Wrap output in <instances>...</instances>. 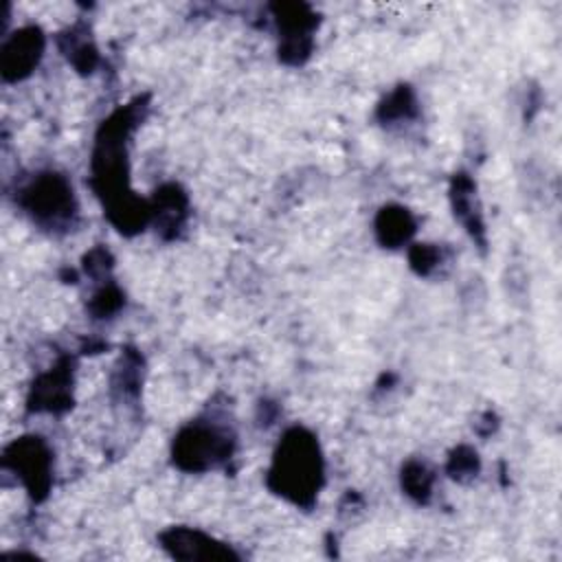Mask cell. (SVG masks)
<instances>
[{
	"label": "cell",
	"mask_w": 562,
	"mask_h": 562,
	"mask_svg": "<svg viewBox=\"0 0 562 562\" xmlns=\"http://www.w3.org/2000/svg\"><path fill=\"white\" fill-rule=\"evenodd\" d=\"M272 476L279 479L277 490L296 503H305L318 490L321 459L314 439L303 430H292L285 435Z\"/></svg>",
	"instance_id": "obj_1"
},
{
	"label": "cell",
	"mask_w": 562,
	"mask_h": 562,
	"mask_svg": "<svg viewBox=\"0 0 562 562\" xmlns=\"http://www.w3.org/2000/svg\"><path fill=\"white\" fill-rule=\"evenodd\" d=\"M226 452H231L226 437H222L213 428L191 426L176 441V459L182 468H189V470L213 465V461L224 459Z\"/></svg>",
	"instance_id": "obj_2"
},
{
	"label": "cell",
	"mask_w": 562,
	"mask_h": 562,
	"mask_svg": "<svg viewBox=\"0 0 562 562\" xmlns=\"http://www.w3.org/2000/svg\"><path fill=\"white\" fill-rule=\"evenodd\" d=\"M29 193V209L37 213V217H46L53 222L64 220L72 213V191L59 176H46L33 182Z\"/></svg>",
	"instance_id": "obj_3"
},
{
	"label": "cell",
	"mask_w": 562,
	"mask_h": 562,
	"mask_svg": "<svg viewBox=\"0 0 562 562\" xmlns=\"http://www.w3.org/2000/svg\"><path fill=\"white\" fill-rule=\"evenodd\" d=\"M378 231L382 233V241L386 244H397L402 239H406L413 233V222L408 217L406 211L395 209V211H386L380 215L378 222Z\"/></svg>",
	"instance_id": "obj_4"
}]
</instances>
